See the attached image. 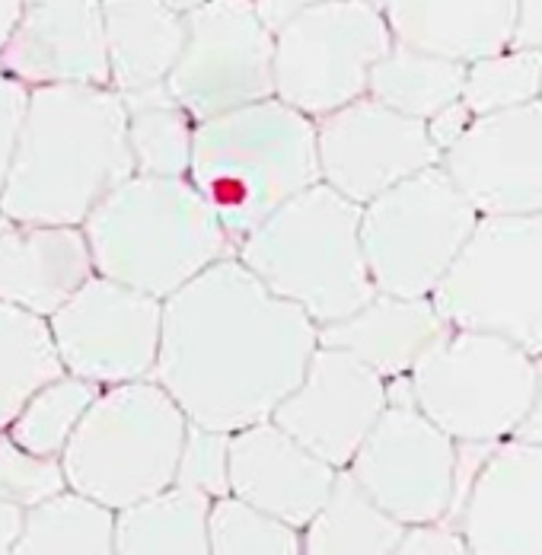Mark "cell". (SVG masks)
Here are the masks:
<instances>
[{
    "mask_svg": "<svg viewBox=\"0 0 542 555\" xmlns=\"http://www.w3.org/2000/svg\"><path fill=\"white\" fill-rule=\"evenodd\" d=\"M317 348L320 326L227 256L163 300L154 380L192 425L233 435L274 415Z\"/></svg>",
    "mask_w": 542,
    "mask_h": 555,
    "instance_id": "6da1fadb",
    "label": "cell"
},
{
    "mask_svg": "<svg viewBox=\"0 0 542 555\" xmlns=\"http://www.w3.org/2000/svg\"><path fill=\"white\" fill-rule=\"evenodd\" d=\"M134 172L128 109L115 87H33L0 211L20 223L83 227Z\"/></svg>",
    "mask_w": 542,
    "mask_h": 555,
    "instance_id": "7a4b0ae2",
    "label": "cell"
},
{
    "mask_svg": "<svg viewBox=\"0 0 542 555\" xmlns=\"http://www.w3.org/2000/svg\"><path fill=\"white\" fill-rule=\"evenodd\" d=\"M189 179L240 246L278 208L323 182L317 118L278 96L202 118Z\"/></svg>",
    "mask_w": 542,
    "mask_h": 555,
    "instance_id": "3957f363",
    "label": "cell"
},
{
    "mask_svg": "<svg viewBox=\"0 0 542 555\" xmlns=\"http://www.w3.org/2000/svg\"><path fill=\"white\" fill-rule=\"evenodd\" d=\"M83 233L100 275L160 300L236 256V240L189 176L134 172L93 208Z\"/></svg>",
    "mask_w": 542,
    "mask_h": 555,
    "instance_id": "277c9868",
    "label": "cell"
},
{
    "mask_svg": "<svg viewBox=\"0 0 542 555\" xmlns=\"http://www.w3.org/2000/svg\"><path fill=\"white\" fill-rule=\"evenodd\" d=\"M364 208L317 182L240 240V262L320 330L358 313L377 284L361 240Z\"/></svg>",
    "mask_w": 542,
    "mask_h": 555,
    "instance_id": "5b68a950",
    "label": "cell"
},
{
    "mask_svg": "<svg viewBox=\"0 0 542 555\" xmlns=\"http://www.w3.org/2000/svg\"><path fill=\"white\" fill-rule=\"evenodd\" d=\"M189 415L147 377L100 389L61 453L67 489L115 514L176 486Z\"/></svg>",
    "mask_w": 542,
    "mask_h": 555,
    "instance_id": "8992f818",
    "label": "cell"
},
{
    "mask_svg": "<svg viewBox=\"0 0 542 555\" xmlns=\"http://www.w3.org/2000/svg\"><path fill=\"white\" fill-rule=\"evenodd\" d=\"M409 387L456 444H501L537 399L540 354L501 335L450 330L415 364Z\"/></svg>",
    "mask_w": 542,
    "mask_h": 555,
    "instance_id": "52a82bcc",
    "label": "cell"
},
{
    "mask_svg": "<svg viewBox=\"0 0 542 555\" xmlns=\"http://www.w3.org/2000/svg\"><path fill=\"white\" fill-rule=\"evenodd\" d=\"M431 300L453 330L501 335L542 358V215H482Z\"/></svg>",
    "mask_w": 542,
    "mask_h": 555,
    "instance_id": "ba28073f",
    "label": "cell"
},
{
    "mask_svg": "<svg viewBox=\"0 0 542 555\" xmlns=\"http://www.w3.org/2000/svg\"><path fill=\"white\" fill-rule=\"evenodd\" d=\"M479 218L440 164L364 205L361 240L379 294L431 297Z\"/></svg>",
    "mask_w": 542,
    "mask_h": 555,
    "instance_id": "9c48e42d",
    "label": "cell"
},
{
    "mask_svg": "<svg viewBox=\"0 0 542 555\" xmlns=\"http://www.w3.org/2000/svg\"><path fill=\"white\" fill-rule=\"evenodd\" d=\"M392 46V29L377 7L320 3L274 33V96L320 121L367 96L371 70Z\"/></svg>",
    "mask_w": 542,
    "mask_h": 555,
    "instance_id": "30bf717a",
    "label": "cell"
},
{
    "mask_svg": "<svg viewBox=\"0 0 542 555\" xmlns=\"http://www.w3.org/2000/svg\"><path fill=\"white\" fill-rule=\"evenodd\" d=\"M348 473L405 527L443 524L460 492V444L418 409L409 377H399Z\"/></svg>",
    "mask_w": 542,
    "mask_h": 555,
    "instance_id": "8fae6325",
    "label": "cell"
},
{
    "mask_svg": "<svg viewBox=\"0 0 542 555\" xmlns=\"http://www.w3.org/2000/svg\"><path fill=\"white\" fill-rule=\"evenodd\" d=\"M166 87L195 121L274 96V33L253 0H205Z\"/></svg>",
    "mask_w": 542,
    "mask_h": 555,
    "instance_id": "7c38bea8",
    "label": "cell"
},
{
    "mask_svg": "<svg viewBox=\"0 0 542 555\" xmlns=\"http://www.w3.org/2000/svg\"><path fill=\"white\" fill-rule=\"evenodd\" d=\"M49 323L67 374L103 389L154 377L163 338L160 297L96 272Z\"/></svg>",
    "mask_w": 542,
    "mask_h": 555,
    "instance_id": "4fadbf2b",
    "label": "cell"
},
{
    "mask_svg": "<svg viewBox=\"0 0 542 555\" xmlns=\"http://www.w3.org/2000/svg\"><path fill=\"white\" fill-rule=\"evenodd\" d=\"M317 141L323 182L361 208L443 160L422 118L389 109L374 96L320 118Z\"/></svg>",
    "mask_w": 542,
    "mask_h": 555,
    "instance_id": "5bb4252c",
    "label": "cell"
},
{
    "mask_svg": "<svg viewBox=\"0 0 542 555\" xmlns=\"http://www.w3.org/2000/svg\"><path fill=\"white\" fill-rule=\"evenodd\" d=\"M476 555H542V447L507 438L460 456L450 520Z\"/></svg>",
    "mask_w": 542,
    "mask_h": 555,
    "instance_id": "9a60e30c",
    "label": "cell"
},
{
    "mask_svg": "<svg viewBox=\"0 0 542 555\" xmlns=\"http://www.w3.org/2000/svg\"><path fill=\"white\" fill-rule=\"evenodd\" d=\"M389 402V380L345 348L323 345L274 422L335 469H348Z\"/></svg>",
    "mask_w": 542,
    "mask_h": 555,
    "instance_id": "2e32d148",
    "label": "cell"
},
{
    "mask_svg": "<svg viewBox=\"0 0 542 555\" xmlns=\"http://www.w3.org/2000/svg\"><path fill=\"white\" fill-rule=\"evenodd\" d=\"M440 167L479 215H542V100L476 115Z\"/></svg>",
    "mask_w": 542,
    "mask_h": 555,
    "instance_id": "e0dca14e",
    "label": "cell"
},
{
    "mask_svg": "<svg viewBox=\"0 0 542 555\" xmlns=\"http://www.w3.org/2000/svg\"><path fill=\"white\" fill-rule=\"evenodd\" d=\"M0 70L20 83L112 87L103 0H26L0 52Z\"/></svg>",
    "mask_w": 542,
    "mask_h": 555,
    "instance_id": "ac0fdd59",
    "label": "cell"
},
{
    "mask_svg": "<svg viewBox=\"0 0 542 555\" xmlns=\"http://www.w3.org/2000/svg\"><path fill=\"white\" fill-rule=\"evenodd\" d=\"M338 473L274 418L230 435V495L297 530L320 514Z\"/></svg>",
    "mask_w": 542,
    "mask_h": 555,
    "instance_id": "d6986e66",
    "label": "cell"
},
{
    "mask_svg": "<svg viewBox=\"0 0 542 555\" xmlns=\"http://www.w3.org/2000/svg\"><path fill=\"white\" fill-rule=\"evenodd\" d=\"M93 275L83 227L20 223L0 211V304L52 317Z\"/></svg>",
    "mask_w": 542,
    "mask_h": 555,
    "instance_id": "ffe728a7",
    "label": "cell"
},
{
    "mask_svg": "<svg viewBox=\"0 0 542 555\" xmlns=\"http://www.w3.org/2000/svg\"><path fill=\"white\" fill-rule=\"evenodd\" d=\"M450 330L453 326L434 307L431 297H402L377 291L358 313L323 326L320 341L351 351L386 380H399L409 377L415 364Z\"/></svg>",
    "mask_w": 542,
    "mask_h": 555,
    "instance_id": "44dd1931",
    "label": "cell"
},
{
    "mask_svg": "<svg viewBox=\"0 0 542 555\" xmlns=\"http://www.w3.org/2000/svg\"><path fill=\"white\" fill-rule=\"evenodd\" d=\"M396 46L473 64L511 49L517 0H389Z\"/></svg>",
    "mask_w": 542,
    "mask_h": 555,
    "instance_id": "7402d4cb",
    "label": "cell"
},
{
    "mask_svg": "<svg viewBox=\"0 0 542 555\" xmlns=\"http://www.w3.org/2000/svg\"><path fill=\"white\" fill-rule=\"evenodd\" d=\"M108 67L118 93L166 83L185 49V13L169 0H103Z\"/></svg>",
    "mask_w": 542,
    "mask_h": 555,
    "instance_id": "603a6c76",
    "label": "cell"
},
{
    "mask_svg": "<svg viewBox=\"0 0 542 555\" xmlns=\"http://www.w3.org/2000/svg\"><path fill=\"white\" fill-rule=\"evenodd\" d=\"M211 504L215 499L172 486L115 514L118 555H211Z\"/></svg>",
    "mask_w": 542,
    "mask_h": 555,
    "instance_id": "cb8c5ba5",
    "label": "cell"
},
{
    "mask_svg": "<svg viewBox=\"0 0 542 555\" xmlns=\"http://www.w3.org/2000/svg\"><path fill=\"white\" fill-rule=\"evenodd\" d=\"M409 527L371 499L348 469L304 527V555H392Z\"/></svg>",
    "mask_w": 542,
    "mask_h": 555,
    "instance_id": "d4e9b609",
    "label": "cell"
},
{
    "mask_svg": "<svg viewBox=\"0 0 542 555\" xmlns=\"http://www.w3.org/2000/svg\"><path fill=\"white\" fill-rule=\"evenodd\" d=\"M64 374L49 317L0 304V431L13 425L39 389Z\"/></svg>",
    "mask_w": 542,
    "mask_h": 555,
    "instance_id": "484cf974",
    "label": "cell"
},
{
    "mask_svg": "<svg viewBox=\"0 0 542 555\" xmlns=\"http://www.w3.org/2000/svg\"><path fill=\"white\" fill-rule=\"evenodd\" d=\"M466 64L428 55L409 46H392L371 70L367 96L383 106L428 121L440 109L463 100Z\"/></svg>",
    "mask_w": 542,
    "mask_h": 555,
    "instance_id": "4316f807",
    "label": "cell"
},
{
    "mask_svg": "<svg viewBox=\"0 0 542 555\" xmlns=\"http://www.w3.org/2000/svg\"><path fill=\"white\" fill-rule=\"evenodd\" d=\"M128 109V144L144 176H189L195 147V118L166 83L121 93Z\"/></svg>",
    "mask_w": 542,
    "mask_h": 555,
    "instance_id": "83f0119b",
    "label": "cell"
},
{
    "mask_svg": "<svg viewBox=\"0 0 542 555\" xmlns=\"http://www.w3.org/2000/svg\"><path fill=\"white\" fill-rule=\"evenodd\" d=\"M10 555H118L115 511L74 489L26 511Z\"/></svg>",
    "mask_w": 542,
    "mask_h": 555,
    "instance_id": "f1b7e54d",
    "label": "cell"
},
{
    "mask_svg": "<svg viewBox=\"0 0 542 555\" xmlns=\"http://www.w3.org/2000/svg\"><path fill=\"white\" fill-rule=\"evenodd\" d=\"M96 384L80 380L74 374H64L52 380L49 387H42L26 405L23 412L13 418V425L7 428V435L29 453L39 456H61L67 441L74 438L77 425L83 422L87 409L93 405V399L100 396Z\"/></svg>",
    "mask_w": 542,
    "mask_h": 555,
    "instance_id": "f546056e",
    "label": "cell"
},
{
    "mask_svg": "<svg viewBox=\"0 0 542 555\" xmlns=\"http://www.w3.org/2000/svg\"><path fill=\"white\" fill-rule=\"evenodd\" d=\"M542 100V52L540 49H504L498 55L466 64L463 103L473 115L517 109Z\"/></svg>",
    "mask_w": 542,
    "mask_h": 555,
    "instance_id": "4dcf8cb0",
    "label": "cell"
},
{
    "mask_svg": "<svg viewBox=\"0 0 542 555\" xmlns=\"http://www.w3.org/2000/svg\"><path fill=\"white\" fill-rule=\"evenodd\" d=\"M211 555H304V530L236 495L211 504Z\"/></svg>",
    "mask_w": 542,
    "mask_h": 555,
    "instance_id": "1f68e13d",
    "label": "cell"
},
{
    "mask_svg": "<svg viewBox=\"0 0 542 555\" xmlns=\"http://www.w3.org/2000/svg\"><path fill=\"white\" fill-rule=\"evenodd\" d=\"M0 492L20 501L26 511L67 492L61 456H39L0 431Z\"/></svg>",
    "mask_w": 542,
    "mask_h": 555,
    "instance_id": "d6a6232c",
    "label": "cell"
},
{
    "mask_svg": "<svg viewBox=\"0 0 542 555\" xmlns=\"http://www.w3.org/2000/svg\"><path fill=\"white\" fill-rule=\"evenodd\" d=\"M176 486L195 489L208 499L230 495V435L202 425L189 428Z\"/></svg>",
    "mask_w": 542,
    "mask_h": 555,
    "instance_id": "836d02e7",
    "label": "cell"
},
{
    "mask_svg": "<svg viewBox=\"0 0 542 555\" xmlns=\"http://www.w3.org/2000/svg\"><path fill=\"white\" fill-rule=\"evenodd\" d=\"M26 106H29V87L0 70V198L7 189V176H10Z\"/></svg>",
    "mask_w": 542,
    "mask_h": 555,
    "instance_id": "e575fe53",
    "label": "cell"
},
{
    "mask_svg": "<svg viewBox=\"0 0 542 555\" xmlns=\"http://www.w3.org/2000/svg\"><path fill=\"white\" fill-rule=\"evenodd\" d=\"M392 555H476L463 533L453 524H425V527H409L402 537L399 550Z\"/></svg>",
    "mask_w": 542,
    "mask_h": 555,
    "instance_id": "d590c367",
    "label": "cell"
},
{
    "mask_svg": "<svg viewBox=\"0 0 542 555\" xmlns=\"http://www.w3.org/2000/svg\"><path fill=\"white\" fill-rule=\"evenodd\" d=\"M476 121V115L473 109L460 100V103H453V106H447V109H440L434 118H428L425 125H428V134H431V141L440 147V154H447L466 131H469V125Z\"/></svg>",
    "mask_w": 542,
    "mask_h": 555,
    "instance_id": "8d00e7d4",
    "label": "cell"
},
{
    "mask_svg": "<svg viewBox=\"0 0 542 555\" xmlns=\"http://www.w3.org/2000/svg\"><path fill=\"white\" fill-rule=\"evenodd\" d=\"M511 46L542 52V0H517V23H514Z\"/></svg>",
    "mask_w": 542,
    "mask_h": 555,
    "instance_id": "74e56055",
    "label": "cell"
},
{
    "mask_svg": "<svg viewBox=\"0 0 542 555\" xmlns=\"http://www.w3.org/2000/svg\"><path fill=\"white\" fill-rule=\"evenodd\" d=\"M253 3H256L259 16L266 20V26H269L271 33H278L291 20H297L300 13H307V10H313L320 3H328V0H253Z\"/></svg>",
    "mask_w": 542,
    "mask_h": 555,
    "instance_id": "f35d334b",
    "label": "cell"
},
{
    "mask_svg": "<svg viewBox=\"0 0 542 555\" xmlns=\"http://www.w3.org/2000/svg\"><path fill=\"white\" fill-rule=\"evenodd\" d=\"M23 524H26V507L10 499L7 492H0V555L13 553L23 533Z\"/></svg>",
    "mask_w": 542,
    "mask_h": 555,
    "instance_id": "ab89813d",
    "label": "cell"
},
{
    "mask_svg": "<svg viewBox=\"0 0 542 555\" xmlns=\"http://www.w3.org/2000/svg\"><path fill=\"white\" fill-rule=\"evenodd\" d=\"M517 441H527V444H537L542 447V358H540V387H537V399H533V405H530V412H527V418H524V425L517 428V435H514Z\"/></svg>",
    "mask_w": 542,
    "mask_h": 555,
    "instance_id": "60d3db41",
    "label": "cell"
},
{
    "mask_svg": "<svg viewBox=\"0 0 542 555\" xmlns=\"http://www.w3.org/2000/svg\"><path fill=\"white\" fill-rule=\"evenodd\" d=\"M23 7H26V0H0V52L10 42V36H13V29H16V23L23 16Z\"/></svg>",
    "mask_w": 542,
    "mask_h": 555,
    "instance_id": "b9f144b4",
    "label": "cell"
},
{
    "mask_svg": "<svg viewBox=\"0 0 542 555\" xmlns=\"http://www.w3.org/2000/svg\"><path fill=\"white\" fill-rule=\"evenodd\" d=\"M176 10H182V13H189V10H195V7H202L205 0H169Z\"/></svg>",
    "mask_w": 542,
    "mask_h": 555,
    "instance_id": "7bdbcfd3",
    "label": "cell"
},
{
    "mask_svg": "<svg viewBox=\"0 0 542 555\" xmlns=\"http://www.w3.org/2000/svg\"><path fill=\"white\" fill-rule=\"evenodd\" d=\"M364 3H371V7H377V10L386 13V3H389V0H364Z\"/></svg>",
    "mask_w": 542,
    "mask_h": 555,
    "instance_id": "ee69618b",
    "label": "cell"
}]
</instances>
